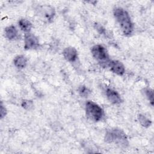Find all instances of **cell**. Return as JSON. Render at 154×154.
I'll return each mask as SVG.
<instances>
[{"mask_svg": "<svg viewBox=\"0 0 154 154\" xmlns=\"http://www.w3.org/2000/svg\"><path fill=\"white\" fill-rule=\"evenodd\" d=\"M79 93L82 97H87L90 93V91L85 86L82 85L79 88Z\"/></svg>", "mask_w": 154, "mask_h": 154, "instance_id": "9a60e30c", "label": "cell"}, {"mask_svg": "<svg viewBox=\"0 0 154 154\" xmlns=\"http://www.w3.org/2000/svg\"><path fill=\"white\" fill-rule=\"evenodd\" d=\"M114 15L124 34L130 35L133 31V24L128 13L123 8L118 7L114 10Z\"/></svg>", "mask_w": 154, "mask_h": 154, "instance_id": "6da1fadb", "label": "cell"}, {"mask_svg": "<svg viewBox=\"0 0 154 154\" xmlns=\"http://www.w3.org/2000/svg\"><path fill=\"white\" fill-rule=\"evenodd\" d=\"M106 95L108 100L114 104H119L122 102V99L120 94L116 91L111 88L106 89Z\"/></svg>", "mask_w": 154, "mask_h": 154, "instance_id": "ba28073f", "label": "cell"}, {"mask_svg": "<svg viewBox=\"0 0 154 154\" xmlns=\"http://www.w3.org/2000/svg\"><path fill=\"white\" fill-rule=\"evenodd\" d=\"M22 106L25 109H31L33 106V103L31 100H23L22 102Z\"/></svg>", "mask_w": 154, "mask_h": 154, "instance_id": "2e32d148", "label": "cell"}, {"mask_svg": "<svg viewBox=\"0 0 154 154\" xmlns=\"http://www.w3.org/2000/svg\"><path fill=\"white\" fill-rule=\"evenodd\" d=\"M108 67H110L111 70L113 73L118 75H122L125 73V70L123 64L117 60H111Z\"/></svg>", "mask_w": 154, "mask_h": 154, "instance_id": "8992f818", "label": "cell"}, {"mask_svg": "<svg viewBox=\"0 0 154 154\" xmlns=\"http://www.w3.org/2000/svg\"><path fill=\"white\" fill-rule=\"evenodd\" d=\"M94 27H95V28L97 29V31L100 34L105 33V28H104L102 25H100V24H99V23H95Z\"/></svg>", "mask_w": 154, "mask_h": 154, "instance_id": "e0dca14e", "label": "cell"}, {"mask_svg": "<svg viewBox=\"0 0 154 154\" xmlns=\"http://www.w3.org/2000/svg\"><path fill=\"white\" fill-rule=\"evenodd\" d=\"M27 60L23 55H17L14 60V64L15 66L19 69H23L26 65Z\"/></svg>", "mask_w": 154, "mask_h": 154, "instance_id": "30bf717a", "label": "cell"}, {"mask_svg": "<svg viewBox=\"0 0 154 154\" xmlns=\"http://www.w3.org/2000/svg\"><path fill=\"white\" fill-rule=\"evenodd\" d=\"M144 93H145V94H146V97H147V99L150 101L151 105H153V90L150 88H147L144 90Z\"/></svg>", "mask_w": 154, "mask_h": 154, "instance_id": "5bb4252c", "label": "cell"}, {"mask_svg": "<svg viewBox=\"0 0 154 154\" xmlns=\"http://www.w3.org/2000/svg\"><path fill=\"white\" fill-rule=\"evenodd\" d=\"M24 40V48L25 49H36L39 45L38 38L31 33H26L25 35Z\"/></svg>", "mask_w": 154, "mask_h": 154, "instance_id": "5b68a950", "label": "cell"}, {"mask_svg": "<svg viewBox=\"0 0 154 154\" xmlns=\"http://www.w3.org/2000/svg\"><path fill=\"white\" fill-rule=\"evenodd\" d=\"M44 11H45V12H44L45 16L47 18V19L48 20H52V18L54 17V16L55 14L54 9L49 7H46V8L45 9Z\"/></svg>", "mask_w": 154, "mask_h": 154, "instance_id": "4fadbf2b", "label": "cell"}, {"mask_svg": "<svg viewBox=\"0 0 154 154\" xmlns=\"http://www.w3.org/2000/svg\"><path fill=\"white\" fill-rule=\"evenodd\" d=\"M7 114V110L6 108L4 106V105L1 103V109H0V115H1V119H2Z\"/></svg>", "mask_w": 154, "mask_h": 154, "instance_id": "ac0fdd59", "label": "cell"}, {"mask_svg": "<svg viewBox=\"0 0 154 154\" xmlns=\"http://www.w3.org/2000/svg\"><path fill=\"white\" fill-rule=\"evenodd\" d=\"M91 54L94 58L103 67H108L110 62L108 53L106 48L101 45H96L91 48Z\"/></svg>", "mask_w": 154, "mask_h": 154, "instance_id": "3957f363", "label": "cell"}, {"mask_svg": "<svg viewBox=\"0 0 154 154\" xmlns=\"http://www.w3.org/2000/svg\"><path fill=\"white\" fill-rule=\"evenodd\" d=\"M63 55L66 60L69 62H74L78 58V53L76 49L73 47L66 48L63 51Z\"/></svg>", "mask_w": 154, "mask_h": 154, "instance_id": "52a82bcc", "label": "cell"}, {"mask_svg": "<svg viewBox=\"0 0 154 154\" xmlns=\"http://www.w3.org/2000/svg\"><path fill=\"white\" fill-rule=\"evenodd\" d=\"M138 119L140 124L145 128H148L152 123V122L143 114H139L138 116Z\"/></svg>", "mask_w": 154, "mask_h": 154, "instance_id": "7c38bea8", "label": "cell"}, {"mask_svg": "<svg viewBox=\"0 0 154 154\" xmlns=\"http://www.w3.org/2000/svg\"><path fill=\"white\" fill-rule=\"evenodd\" d=\"M19 25L20 29L25 32H29L32 27L31 23L27 19H22L19 21Z\"/></svg>", "mask_w": 154, "mask_h": 154, "instance_id": "8fae6325", "label": "cell"}, {"mask_svg": "<svg viewBox=\"0 0 154 154\" xmlns=\"http://www.w3.org/2000/svg\"><path fill=\"white\" fill-rule=\"evenodd\" d=\"M105 140L107 143H114L122 146H125L128 143L125 133L118 129L108 131L105 136Z\"/></svg>", "mask_w": 154, "mask_h": 154, "instance_id": "7a4b0ae2", "label": "cell"}, {"mask_svg": "<svg viewBox=\"0 0 154 154\" xmlns=\"http://www.w3.org/2000/svg\"><path fill=\"white\" fill-rule=\"evenodd\" d=\"M5 34L6 37L9 40H13L14 39L17 35V31L16 29L15 26L11 25L7 26L5 29Z\"/></svg>", "mask_w": 154, "mask_h": 154, "instance_id": "9c48e42d", "label": "cell"}, {"mask_svg": "<svg viewBox=\"0 0 154 154\" xmlns=\"http://www.w3.org/2000/svg\"><path fill=\"white\" fill-rule=\"evenodd\" d=\"M86 114L88 118L94 121L100 120L103 116L102 109L92 101H88L85 103Z\"/></svg>", "mask_w": 154, "mask_h": 154, "instance_id": "277c9868", "label": "cell"}]
</instances>
